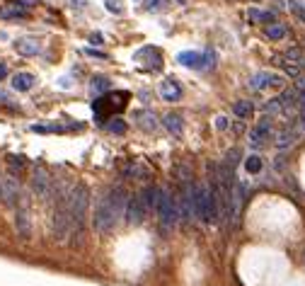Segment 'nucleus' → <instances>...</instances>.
Returning <instances> with one entry per match:
<instances>
[{
  "instance_id": "nucleus-6",
  "label": "nucleus",
  "mask_w": 305,
  "mask_h": 286,
  "mask_svg": "<svg viewBox=\"0 0 305 286\" xmlns=\"http://www.w3.org/2000/svg\"><path fill=\"white\" fill-rule=\"evenodd\" d=\"M20 199V182L12 175H2L0 177V202L7 206H15Z\"/></svg>"
},
{
  "instance_id": "nucleus-39",
  "label": "nucleus",
  "mask_w": 305,
  "mask_h": 286,
  "mask_svg": "<svg viewBox=\"0 0 305 286\" xmlns=\"http://www.w3.org/2000/svg\"><path fill=\"white\" fill-rule=\"evenodd\" d=\"M2 78H7V66H5V63H0V80H2Z\"/></svg>"
},
{
  "instance_id": "nucleus-4",
  "label": "nucleus",
  "mask_w": 305,
  "mask_h": 286,
  "mask_svg": "<svg viewBox=\"0 0 305 286\" xmlns=\"http://www.w3.org/2000/svg\"><path fill=\"white\" fill-rule=\"evenodd\" d=\"M177 61H179L182 66H187V68H196V71H201V68H213V51H211V49H206L203 53H199V51H182V53L177 56Z\"/></svg>"
},
{
  "instance_id": "nucleus-3",
  "label": "nucleus",
  "mask_w": 305,
  "mask_h": 286,
  "mask_svg": "<svg viewBox=\"0 0 305 286\" xmlns=\"http://www.w3.org/2000/svg\"><path fill=\"white\" fill-rule=\"evenodd\" d=\"M116 223V216L114 211H112V204H109V197L104 194V197H100L97 199V206H95V218H92V226L100 231V233H107V231H112Z\"/></svg>"
},
{
  "instance_id": "nucleus-35",
  "label": "nucleus",
  "mask_w": 305,
  "mask_h": 286,
  "mask_svg": "<svg viewBox=\"0 0 305 286\" xmlns=\"http://www.w3.org/2000/svg\"><path fill=\"white\" fill-rule=\"evenodd\" d=\"M298 107H301V112H305V87L298 90Z\"/></svg>"
},
{
  "instance_id": "nucleus-27",
  "label": "nucleus",
  "mask_w": 305,
  "mask_h": 286,
  "mask_svg": "<svg viewBox=\"0 0 305 286\" xmlns=\"http://www.w3.org/2000/svg\"><path fill=\"white\" fill-rule=\"evenodd\" d=\"M90 87H92V92H95V95L107 92V90H109V80H107V78H102V76H97V78H92Z\"/></svg>"
},
{
  "instance_id": "nucleus-13",
  "label": "nucleus",
  "mask_w": 305,
  "mask_h": 286,
  "mask_svg": "<svg viewBox=\"0 0 305 286\" xmlns=\"http://www.w3.org/2000/svg\"><path fill=\"white\" fill-rule=\"evenodd\" d=\"M160 95L167 100V102H175V100H179L182 97V87H179V82L177 80H165V82H160Z\"/></svg>"
},
{
  "instance_id": "nucleus-32",
  "label": "nucleus",
  "mask_w": 305,
  "mask_h": 286,
  "mask_svg": "<svg viewBox=\"0 0 305 286\" xmlns=\"http://www.w3.org/2000/svg\"><path fill=\"white\" fill-rule=\"evenodd\" d=\"M7 160H10L12 167H22V165H25V158H22V156H10Z\"/></svg>"
},
{
  "instance_id": "nucleus-34",
  "label": "nucleus",
  "mask_w": 305,
  "mask_h": 286,
  "mask_svg": "<svg viewBox=\"0 0 305 286\" xmlns=\"http://www.w3.org/2000/svg\"><path fill=\"white\" fill-rule=\"evenodd\" d=\"M250 20H252V22H262V12L254 10V7H250Z\"/></svg>"
},
{
  "instance_id": "nucleus-19",
  "label": "nucleus",
  "mask_w": 305,
  "mask_h": 286,
  "mask_svg": "<svg viewBox=\"0 0 305 286\" xmlns=\"http://www.w3.org/2000/svg\"><path fill=\"white\" fill-rule=\"evenodd\" d=\"M162 124H165V129H167V131H172L175 136H179V133H182V117H179V114H175V112L165 114Z\"/></svg>"
},
{
  "instance_id": "nucleus-41",
  "label": "nucleus",
  "mask_w": 305,
  "mask_h": 286,
  "mask_svg": "<svg viewBox=\"0 0 305 286\" xmlns=\"http://www.w3.org/2000/svg\"><path fill=\"white\" fill-rule=\"evenodd\" d=\"M0 100H7V95H5V92H0Z\"/></svg>"
},
{
  "instance_id": "nucleus-14",
  "label": "nucleus",
  "mask_w": 305,
  "mask_h": 286,
  "mask_svg": "<svg viewBox=\"0 0 305 286\" xmlns=\"http://www.w3.org/2000/svg\"><path fill=\"white\" fill-rule=\"evenodd\" d=\"M276 82H281V76H274V73H257L250 85L254 87V90H262V87H269V85H276Z\"/></svg>"
},
{
  "instance_id": "nucleus-28",
  "label": "nucleus",
  "mask_w": 305,
  "mask_h": 286,
  "mask_svg": "<svg viewBox=\"0 0 305 286\" xmlns=\"http://www.w3.org/2000/svg\"><path fill=\"white\" fill-rule=\"evenodd\" d=\"M264 112H267V114H281V112H283V107H281V100H279V97L269 100L267 104H264Z\"/></svg>"
},
{
  "instance_id": "nucleus-8",
  "label": "nucleus",
  "mask_w": 305,
  "mask_h": 286,
  "mask_svg": "<svg viewBox=\"0 0 305 286\" xmlns=\"http://www.w3.org/2000/svg\"><path fill=\"white\" fill-rule=\"evenodd\" d=\"M107 197H109V204H112V211H114L116 221L119 218H124V213H126V204H128V192L121 187V184H116V187H112L109 192H107Z\"/></svg>"
},
{
  "instance_id": "nucleus-23",
  "label": "nucleus",
  "mask_w": 305,
  "mask_h": 286,
  "mask_svg": "<svg viewBox=\"0 0 305 286\" xmlns=\"http://www.w3.org/2000/svg\"><path fill=\"white\" fill-rule=\"evenodd\" d=\"M267 37L271 41L283 39V37H286V27H283V25H279V22H271V25L267 27Z\"/></svg>"
},
{
  "instance_id": "nucleus-12",
  "label": "nucleus",
  "mask_w": 305,
  "mask_h": 286,
  "mask_svg": "<svg viewBox=\"0 0 305 286\" xmlns=\"http://www.w3.org/2000/svg\"><path fill=\"white\" fill-rule=\"evenodd\" d=\"M279 100H281L283 114H291V112H296V109H298V90H296V87H291V90H283Z\"/></svg>"
},
{
  "instance_id": "nucleus-24",
  "label": "nucleus",
  "mask_w": 305,
  "mask_h": 286,
  "mask_svg": "<svg viewBox=\"0 0 305 286\" xmlns=\"http://www.w3.org/2000/svg\"><path fill=\"white\" fill-rule=\"evenodd\" d=\"M245 170H247L250 175H259V172H262V158H259V156H250V158L245 160Z\"/></svg>"
},
{
  "instance_id": "nucleus-17",
  "label": "nucleus",
  "mask_w": 305,
  "mask_h": 286,
  "mask_svg": "<svg viewBox=\"0 0 305 286\" xmlns=\"http://www.w3.org/2000/svg\"><path fill=\"white\" fill-rule=\"evenodd\" d=\"M15 226H17V233H20L22 238H29V216H27L25 208L17 211V216H15Z\"/></svg>"
},
{
  "instance_id": "nucleus-20",
  "label": "nucleus",
  "mask_w": 305,
  "mask_h": 286,
  "mask_svg": "<svg viewBox=\"0 0 305 286\" xmlns=\"http://www.w3.org/2000/svg\"><path fill=\"white\" fill-rule=\"evenodd\" d=\"M136 119H138V126H141V129H146V131H155V129H157V122H155L152 112H148V109L136 112Z\"/></svg>"
},
{
  "instance_id": "nucleus-10",
  "label": "nucleus",
  "mask_w": 305,
  "mask_h": 286,
  "mask_svg": "<svg viewBox=\"0 0 305 286\" xmlns=\"http://www.w3.org/2000/svg\"><path fill=\"white\" fill-rule=\"evenodd\" d=\"M141 58H148L146 68H152V71H160V68H162V56H160V51L152 49V46H146V49L136 51V61H141Z\"/></svg>"
},
{
  "instance_id": "nucleus-36",
  "label": "nucleus",
  "mask_w": 305,
  "mask_h": 286,
  "mask_svg": "<svg viewBox=\"0 0 305 286\" xmlns=\"http://www.w3.org/2000/svg\"><path fill=\"white\" fill-rule=\"evenodd\" d=\"M216 129L226 131V129H228V119H226V117H218V119H216Z\"/></svg>"
},
{
  "instance_id": "nucleus-25",
  "label": "nucleus",
  "mask_w": 305,
  "mask_h": 286,
  "mask_svg": "<svg viewBox=\"0 0 305 286\" xmlns=\"http://www.w3.org/2000/svg\"><path fill=\"white\" fill-rule=\"evenodd\" d=\"M63 129L66 126H61V124H34L32 126V131H37V133H58Z\"/></svg>"
},
{
  "instance_id": "nucleus-9",
  "label": "nucleus",
  "mask_w": 305,
  "mask_h": 286,
  "mask_svg": "<svg viewBox=\"0 0 305 286\" xmlns=\"http://www.w3.org/2000/svg\"><path fill=\"white\" fill-rule=\"evenodd\" d=\"M269 133H271V117H264L262 122L250 131V143H252L254 148H257V146H262V143L269 138Z\"/></svg>"
},
{
  "instance_id": "nucleus-26",
  "label": "nucleus",
  "mask_w": 305,
  "mask_h": 286,
  "mask_svg": "<svg viewBox=\"0 0 305 286\" xmlns=\"http://www.w3.org/2000/svg\"><path fill=\"white\" fill-rule=\"evenodd\" d=\"M124 175H126V177H148V170L141 167L138 163H128L126 170H124Z\"/></svg>"
},
{
  "instance_id": "nucleus-21",
  "label": "nucleus",
  "mask_w": 305,
  "mask_h": 286,
  "mask_svg": "<svg viewBox=\"0 0 305 286\" xmlns=\"http://www.w3.org/2000/svg\"><path fill=\"white\" fill-rule=\"evenodd\" d=\"M232 112H235L240 119H250V117H252V112H254V107H252V102H250V100H240V102H235Z\"/></svg>"
},
{
  "instance_id": "nucleus-30",
  "label": "nucleus",
  "mask_w": 305,
  "mask_h": 286,
  "mask_svg": "<svg viewBox=\"0 0 305 286\" xmlns=\"http://www.w3.org/2000/svg\"><path fill=\"white\" fill-rule=\"evenodd\" d=\"M240 158H242V151H240V148H230L228 153H226V163H228L230 167H235V165L240 163Z\"/></svg>"
},
{
  "instance_id": "nucleus-15",
  "label": "nucleus",
  "mask_w": 305,
  "mask_h": 286,
  "mask_svg": "<svg viewBox=\"0 0 305 286\" xmlns=\"http://www.w3.org/2000/svg\"><path fill=\"white\" fill-rule=\"evenodd\" d=\"M34 76L32 73H17V76H12V87L15 90H20V92H27L32 85H34Z\"/></svg>"
},
{
  "instance_id": "nucleus-37",
  "label": "nucleus",
  "mask_w": 305,
  "mask_h": 286,
  "mask_svg": "<svg viewBox=\"0 0 305 286\" xmlns=\"http://www.w3.org/2000/svg\"><path fill=\"white\" fill-rule=\"evenodd\" d=\"M274 20H276V12H262V22H269V25H271Z\"/></svg>"
},
{
  "instance_id": "nucleus-7",
  "label": "nucleus",
  "mask_w": 305,
  "mask_h": 286,
  "mask_svg": "<svg viewBox=\"0 0 305 286\" xmlns=\"http://www.w3.org/2000/svg\"><path fill=\"white\" fill-rule=\"evenodd\" d=\"M146 213H148V208L143 206L141 202V197L138 194H133V197H128V204H126V223L128 226H138V223H143V218H146Z\"/></svg>"
},
{
  "instance_id": "nucleus-18",
  "label": "nucleus",
  "mask_w": 305,
  "mask_h": 286,
  "mask_svg": "<svg viewBox=\"0 0 305 286\" xmlns=\"http://www.w3.org/2000/svg\"><path fill=\"white\" fill-rule=\"evenodd\" d=\"M15 49H17V53H22V56H37L39 53V44L34 39H20L15 44Z\"/></svg>"
},
{
  "instance_id": "nucleus-16",
  "label": "nucleus",
  "mask_w": 305,
  "mask_h": 286,
  "mask_svg": "<svg viewBox=\"0 0 305 286\" xmlns=\"http://www.w3.org/2000/svg\"><path fill=\"white\" fill-rule=\"evenodd\" d=\"M296 138H298V131H293V129H283V131L276 136V146H279V148H291V146L296 143Z\"/></svg>"
},
{
  "instance_id": "nucleus-22",
  "label": "nucleus",
  "mask_w": 305,
  "mask_h": 286,
  "mask_svg": "<svg viewBox=\"0 0 305 286\" xmlns=\"http://www.w3.org/2000/svg\"><path fill=\"white\" fill-rule=\"evenodd\" d=\"M138 197H141V202H143V206H146V208H152V206H155V202H157V189L148 184V187H146V189H143Z\"/></svg>"
},
{
  "instance_id": "nucleus-38",
  "label": "nucleus",
  "mask_w": 305,
  "mask_h": 286,
  "mask_svg": "<svg viewBox=\"0 0 305 286\" xmlns=\"http://www.w3.org/2000/svg\"><path fill=\"white\" fill-rule=\"evenodd\" d=\"M85 53H90V56H97V58H107L104 53H100V51H95V49H85Z\"/></svg>"
},
{
  "instance_id": "nucleus-5",
  "label": "nucleus",
  "mask_w": 305,
  "mask_h": 286,
  "mask_svg": "<svg viewBox=\"0 0 305 286\" xmlns=\"http://www.w3.org/2000/svg\"><path fill=\"white\" fill-rule=\"evenodd\" d=\"M32 189H34V194L41 197V199H49L51 197V189H53V180H51V175H49V170L46 167H34V172H32Z\"/></svg>"
},
{
  "instance_id": "nucleus-31",
  "label": "nucleus",
  "mask_w": 305,
  "mask_h": 286,
  "mask_svg": "<svg viewBox=\"0 0 305 286\" xmlns=\"http://www.w3.org/2000/svg\"><path fill=\"white\" fill-rule=\"evenodd\" d=\"M107 129H109L112 133H124V131H126V124L116 117V119H112V124H107Z\"/></svg>"
},
{
  "instance_id": "nucleus-1",
  "label": "nucleus",
  "mask_w": 305,
  "mask_h": 286,
  "mask_svg": "<svg viewBox=\"0 0 305 286\" xmlns=\"http://www.w3.org/2000/svg\"><path fill=\"white\" fill-rule=\"evenodd\" d=\"M87 206H90V192H87V187L85 184H76L68 192V211H71V233H68V238H73L71 245H80L85 218H87Z\"/></svg>"
},
{
  "instance_id": "nucleus-29",
  "label": "nucleus",
  "mask_w": 305,
  "mask_h": 286,
  "mask_svg": "<svg viewBox=\"0 0 305 286\" xmlns=\"http://www.w3.org/2000/svg\"><path fill=\"white\" fill-rule=\"evenodd\" d=\"M143 5H146L148 12H160V10L167 7V0H143Z\"/></svg>"
},
{
  "instance_id": "nucleus-2",
  "label": "nucleus",
  "mask_w": 305,
  "mask_h": 286,
  "mask_svg": "<svg viewBox=\"0 0 305 286\" xmlns=\"http://www.w3.org/2000/svg\"><path fill=\"white\" fill-rule=\"evenodd\" d=\"M155 208L160 213V223L162 228H172L179 221V211H177V199L170 194V189H157V202Z\"/></svg>"
},
{
  "instance_id": "nucleus-11",
  "label": "nucleus",
  "mask_w": 305,
  "mask_h": 286,
  "mask_svg": "<svg viewBox=\"0 0 305 286\" xmlns=\"http://www.w3.org/2000/svg\"><path fill=\"white\" fill-rule=\"evenodd\" d=\"M29 12H27V5L22 2H10L5 7H0V20H25Z\"/></svg>"
},
{
  "instance_id": "nucleus-40",
  "label": "nucleus",
  "mask_w": 305,
  "mask_h": 286,
  "mask_svg": "<svg viewBox=\"0 0 305 286\" xmlns=\"http://www.w3.org/2000/svg\"><path fill=\"white\" fill-rule=\"evenodd\" d=\"M71 2H73V5H76V7H85V5H82V2H85V0H71Z\"/></svg>"
},
{
  "instance_id": "nucleus-33",
  "label": "nucleus",
  "mask_w": 305,
  "mask_h": 286,
  "mask_svg": "<svg viewBox=\"0 0 305 286\" xmlns=\"http://www.w3.org/2000/svg\"><path fill=\"white\" fill-rule=\"evenodd\" d=\"M107 10L119 15V12H121V7H119V0H107Z\"/></svg>"
}]
</instances>
